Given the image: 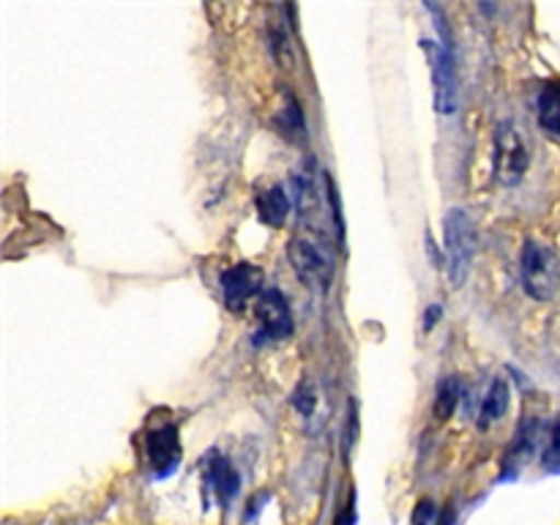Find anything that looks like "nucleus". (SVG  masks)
Segmentation results:
<instances>
[{"label":"nucleus","instance_id":"obj_2","mask_svg":"<svg viewBox=\"0 0 560 525\" xmlns=\"http://www.w3.org/2000/svg\"><path fill=\"white\" fill-rule=\"evenodd\" d=\"M523 288L530 299L552 301L560 290V257L552 246L541 241H525L523 262H520Z\"/></svg>","mask_w":560,"mask_h":525},{"label":"nucleus","instance_id":"obj_14","mask_svg":"<svg viewBox=\"0 0 560 525\" xmlns=\"http://www.w3.org/2000/svg\"><path fill=\"white\" fill-rule=\"evenodd\" d=\"M459 397H463V386H459L457 377H446L438 386V397H435V419H448L454 413V408L459 405Z\"/></svg>","mask_w":560,"mask_h":525},{"label":"nucleus","instance_id":"obj_13","mask_svg":"<svg viewBox=\"0 0 560 525\" xmlns=\"http://www.w3.org/2000/svg\"><path fill=\"white\" fill-rule=\"evenodd\" d=\"M295 202H299L301 217L315 219L317 208L323 206V197H320V189H317L315 178H312V173L295 175Z\"/></svg>","mask_w":560,"mask_h":525},{"label":"nucleus","instance_id":"obj_15","mask_svg":"<svg viewBox=\"0 0 560 525\" xmlns=\"http://www.w3.org/2000/svg\"><path fill=\"white\" fill-rule=\"evenodd\" d=\"M268 36H271V52H273V58H277L279 63L284 66V69H290V66H293V47H290L288 31H284V27L271 25V31H268Z\"/></svg>","mask_w":560,"mask_h":525},{"label":"nucleus","instance_id":"obj_8","mask_svg":"<svg viewBox=\"0 0 560 525\" xmlns=\"http://www.w3.org/2000/svg\"><path fill=\"white\" fill-rule=\"evenodd\" d=\"M255 315L260 323L262 339H282L293 334V312L279 290H266L255 301Z\"/></svg>","mask_w":560,"mask_h":525},{"label":"nucleus","instance_id":"obj_16","mask_svg":"<svg viewBox=\"0 0 560 525\" xmlns=\"http://www.w3.org/2000/svg\"><path fill=\"white\" fill-rule=\"evenodd\" d=\"M541 468L547 474H560V419L550 427V438H547L545 454H541Z\"/></svg>","mask_w":560,"mask_h":525},{"label":"nucleus","instance_id":"obj_5","mask_svg":"<svg viewBox=\"0 0 560 525\" xmlns=\"http://www.w3.org/2000/svg\"><path fill=\"white\" fill-rule=\"evenodd\" d=\"M530 164L528 142L514 120H503L495 129V178L503 186H514Z\"/></svg>","mask_w":560,"mask_h":525},{"label":"nucleus","instance_id":"obj_9","mask_svg":"<svg viewBox=\"0 0 560 525\" xmlns=\"http://www.w3.org/2000/svg\"><path fill=\"white\" fill-rule=\"evenodd\" d=\"M206 481L213 492H217V501L219 503H228L233 501V495L238 492V474L235 468L230 465V459L224 454H211L206 457Z\"/></svg>","mask_w":560,"mask_h":525},{"label":"nucleus","instance_id":"obj_12","mask_svg":"<svg viewBox=\"0 0 560 525\" xmlns=\"http://www.w3.org/2000/svg\"><path fill=\"white\" fill-rule=\"evenodd\" d=\"M509 410V383L503 377H495L490 383L485 394V402H481L479 410V427L495 424L498 419H503V413Z\"/></svg>","mask_w":560,"mask_h":525},{"label":"nucleus","instance_id":"obj_3","mask_svg":"<svg viewBox=\"0 0 560 525\" xmlns=\"http://www.w3.org/2000/svg\"><path fill=\"white\" fill-rule=\"evenodd\" d=\"M443 238H446L448 279L454 288H463L476 255V228L465 208H448L443 217Z\"/></svg>","mask_w":560,"mask_h":525},{"label":"nucleus","instance_id":"obj_20","mask_svg":"<svg viewBox=\"0 0 560 525\" xmlns=\"http://www.w3.org/2000/svg\"><path fill=\"white\" fill-rule=\"evenodd\" d=\"M438 525H454V512H452V509H446V512H443V517H438Z\"/></svg>","mask_w":560,"mask_h":525},{"label":"nucleus","instance_id":"obj_10","mask_svg":"<svg viewBox=\"0 0 560 525\" xmlns=\"http://www.w3.org/2000/svg\"><path fill=\"white\" fill-rule=\"evenodd\" d=\"M257 217L268 228H282L284 219L290 213V195L282 184H271L268 189H262L255 200Z\"/></svg>","mask_w":560,"mask_h":525},{"label":"nucleus","instance_id":"obj_11","mask_svg":"<svg viewBox=\"0 0 560 525\" xmlns=\"http://www.w3.org/2000/svg\"><path fill=\"white\" fill-rule=\"evenodd\" d=\"M536 115L541 129L560 137V82H545L536 98Z\"/></svg>","mask_w":560,"mask_h":525},{"label":"nucleus","instance_id":"obj_18","mask_svg":"<svg viewBox=\"0 0 560 525\" xmlns=\"http://www.w3.org/2000/svg\"><path fill=\"white\" fill-rule=\"evenodd\" d=\"M438 520L432 501H421L413 512V525H432Z\"/></svg>","mask_w":560,"mask_h":525},{"label":"nucleus","instance_id":"obj_19","mask_svg":"<svg viewBox=\"0 0 560 525\" xmlns=\"http://www.w3.org/2000/svg\"><path fill=\"white\" fill-rule=\"evenodd\" d=\"M443 310L441 304H430L427 306V315H424V331H432V326H435V320H441Z\"/></svg>","mask_w":560,"mask_h":525},{"label":"nucleus","instance_id":"obj_1","mask_svg":"<svg viewBox=\"0 0 560 525\" xmlns=\"http://www.w3.org/2000/svg\"><path fill=\"white\" fill-rule=\"evenodd\" d=\"M427 11L435 14L438 25V42L432 44V88H435V109L441 115H452L459 102L457 88V60H454L452 33H448L446 20H443L441 9L427 5Z\"/></svg>","mask_w":560,"mask_h":525},{"label":"nucleus","instance_id":"obj_4","mask_svg":"<svg viewBox=\"0 0 560 525\" xmlns=\"http://www.w3.org/2000/svg\"><path fill=\"white\" fill-rule=\"evenodd\" d=\"M288 257L301 282L310 284L312 290L331 288V255L326 252V246L317 244V238H312V235H295L288 246Z\"/></svg>","mask_w":560,"mask_h":525},{"label":"nucleus","instance_id":"obj_7","mask_svg":"<svg viewBox=\"0 0 560 525\" xmlns=\"http://www.w3.org/2000/svg\"><path fill=\"white\" fill-rule=\"evenodd\" d=\"M145 452H148V463H151V470H153V479H167V476H173L180 465L178 427L175 424L153 427L145 438Z\"/></svg>","mask_w":560,"mask_h":525},{"label":"nucleus","instance_id":"obj_17","mask_svg":"<svg viewBox=\"0 0 560 525\" xmlns=\"http://www.w3.org/2000/svg\"><path fill=\"white\" fill-rule=\"evenodd\" d=\"M293 405L299 408L301 416H306V419H310V416H315V410H317L315 383H312V381L301 383V386L295 388V394H293Z\"/></svg>","mask_w":560,"mask_h":525},{"label":"nucleus","instance_id":"obj_6","mask_svg":"<svg viewBox=\"0 0 560 525\" xmlns=\"http://www.w3.org/2000/svg\"><path fill=\"white\" fill-rule=\"evenodd\" d=\"M266 271L255 262H235V266L224 268L222 273V295L224 306L230 312H244L252 301L260 299L266 290Z\"/></svg>","mask_w":560,"mask_h":525}]
</instances>
